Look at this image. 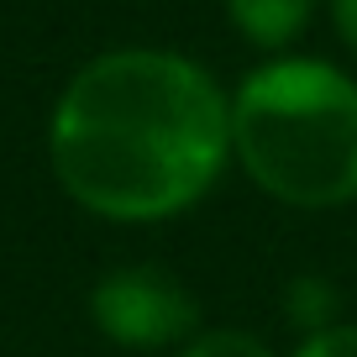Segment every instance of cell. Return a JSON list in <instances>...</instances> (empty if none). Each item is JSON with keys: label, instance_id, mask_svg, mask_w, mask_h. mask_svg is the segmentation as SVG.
I'll return each mask as SVG.
<instances>
[{"label": "cell", "instance_id": "1", "mask_svg": "<svg viewBox=\"0 0 357 357\" xmlns=\"http://www.w3.org/2000/svg\"><path fill=\"white\" fill-rule=\"evenodd\" d=\"M226 153L231 105L178 53H105L79 68L53 111L63 190L111 221H158L195 205Z\"/></svg>", "mask_w": 357, "mask_h": 357}, {"label": "cell", "instance_id": "2", "mask_svg": "<svg viewBox=\"0 0 357 357\" xmlns=\"http://www.w3.org/2000/svg\"><path fill=\"white\" fill-rule=\"evenodd\" d=\"M231 147L273 200L326 211L357 195V84L315 58H284L231 100Z\"/></svg>", "mask_w": 357, "mask_h": 357}, {"label": "cell", "instance_id": "3", "mask_svg": "<svg viewBox=\"0 0 357 357\" xmlns=\"http://www.w3.org/2000/svg\"><path fill=\"white\" fill-rule=\"evenodd\" d=\"M95 321L121 347H168L195 331V300L163 268H116L95 284Z\"/></svg>", "mask_w": 357, "mask_h": 357}, {"label": "cell", "instance_id": "4", "mask_svg": "<svg viewBox=\"0 0 357 357\" xmlns=\"http://www.w3.org/2000/svg\"><path fill=\"white\" fill-rule=\"evenodd\" d=\"M310 6L315 0H226L231 26L257 47H279L289 37H300L310 22Z\"/></svg>", "mask_w": 357, "mask_h": 357}, {"label": "cell", "instance_id": "5", "mask_svg": "<svg viewBox=\"0 0 357 357\" xmlns=\"http://www.w3.org/2000/svg\"><path fill=\"white\" fill-rule=\"evenodd\" d=\"M184 357H273V352L247 331H205L184 347Z\"/></svg>", "mask_w": 357, "mask_h": 357}, {"label": "cell", "instance_id": "6", "mask_svg": "<svg viewBox=\"0 0 357 357\" xmlns=\"http://www.w3.org/2000/svg\"><path fill=\"white\" fill-rule=\"evenodd\" d=\"M294 357H357V326H326V331H310Z\"/></svg>", "mask_w": 357, "mask_h": 357}, {"label": "cell", "instance_id": "7", "mask_svg": "<svg viewBox=\"0 0 357 357\" xmlns=\"http://www.w3.org/2000/svg\"><path fill=\"white\" fill-rule=\"evenodd\" d=\"M331 16H336V26H342V37L357 47V0H331Z\"/></svg>", "mask_w": 357, "mask_h": 357}]
</instances>
